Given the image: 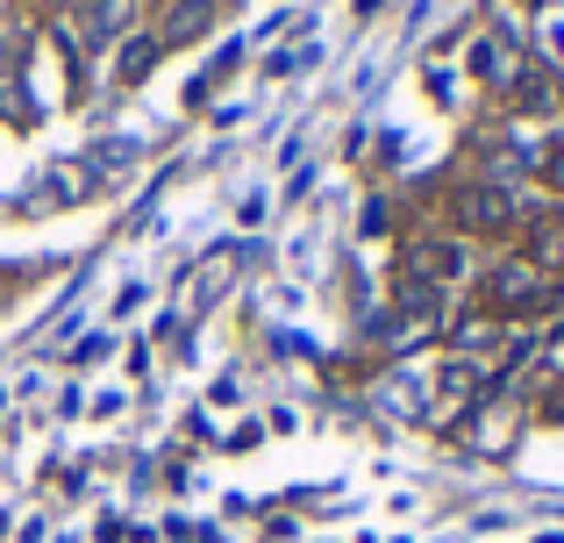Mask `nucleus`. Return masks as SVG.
I'll return each mask as SVG.
<instances>
[{
	"mask_svg": "<svg viewBox=\"0 0 564 543\" xmlns=\"http://www.w3.org/2000/svg\"><path fill=\"white\" fill-rule=\"evenodd\" d=\"M451 279H465V243L457 237H414L408 243V286L436 293V286H451Z\"/></svg>",
	"mask_w": 564,
	"mask_h": 543,
	"instance_id": "7ed1b4c3",
	"label": "nucleus"
},
{
	"mask_svg": "<svg viewBox=\"0 0 564 543\" xmlns=\"http://www.w3.org/2000/svg\"><path fill=\"white\" fill-rule=\"evenodd\" d=\"M514 222H522V215H514L508 186H465V194H457V229H465V237H508Z\"/></svg>",
	"mask_w": 564,
	"mask_h": 543,
	"instance_id": "f03ea898",
	"label": "nucleus"
},
{
	"mask_svg": "<svg viewBox=\"0 0 564 543\" xmlns=\"http://www.w3.org/2000/svg\"><path fill=\"white\" fill-rule=\"evenodd\" d=\"M486 307L494 315H536V307H557V279L536 265V258H500L486 272Z\"/></svg>",
	"mask_w": 564,
	"mask_h": 543,
	"instance_id": "f257e3e1",
	"label": "nucleus"
},
{
	"mask_svg": "<svg viewBox=\"0 0 564 543\" xmlns=\"http://www.w3.org/2000/svg\"><path fill=\"white\" fill-rule=\"evenodd\" d=\"M543 180H551L557 194H564V143H551V151H543Z\"/></svg>",
	"mask_w": 564,
	"mask_h": 543,
	"instance_id": "39448f33",
	"label": "nucleus"
},
{
	"mask_svg": "<svg viewBox=\"0 0 564 543\" xmlns=\"http://www.w3.org/2000/svg\"><path fill=\"white\" fill-rule=\"evenodd\" d=\"M151 57H158V43H151V36H137V43H129V51H122V65H115V72H122V79L137 86L143 72H151Z\"/></svg>",
	"mask_w": 564,
	"mask_h": 543,
	"instance_id": "20e7f679",
	"label": "nucleus"
}]
</instances>
